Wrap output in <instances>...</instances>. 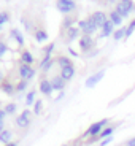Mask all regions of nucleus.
<instances>
[{
  "label": "nucleus",
  "mask_w": 135,
  "mask_h": 146,
  "mask_svg": "<svg viewBox=\"0 0 135 146\" xmlns=\"http://www.w3.org/2000/svg\"><path fill=\"white\" fill-rule=\"evenodd\" d=\"M106 124H108V119H102V121H99V122L91 124V125H89V129L86 130V133H84V137H92V138L99 137L100 132L106 127Z\"/></svg>",
  "instance_id": "nucleus-1"
},
{
  "label": "nucleus",
  "mask_w": 135,
  "mask_h": 146,
  "mask_svg": "<svg viewBox=\"0 0 135 146\" xmlns=\"http://www.w3.org/2000/svg\"><path fill=\"white\" fill-rule=\"evenodd\" d=\"M134 10H135V5L132 0H119V3L116 5V11L122 16V19L127 18Z\"/></svg>",
  "instance_id": "nucleus-2"
},
{
  "label": "nucleus",
  "mask_w": 135,
  "mask_h": 146,
  "mask_svg": "<svg viewBox=\"0 0 135 146\" xmlns=\"http://www.w3.org/2000/svg\"><path fill=\"white\" fill-rule=\"evenodd\" d=\"M78 29L83 30L84 35H91V33H94L95 30H97V26H95V22L89 18V19H84V21H80Z\"/></svg>",
  "instance_id": "nucleus-3"
},
{
  "label": "nucleus",
  "mask_w": 135,
  "mask_h": 146,
  "mask_svg": "<svg viewBox=\"0 0 135 146\" xmlns=\"http://www.w3.org/2000/svg\"><path fill=\"white\" fill-rule=\"evenodd\" d=\"M32 113H30L29 110H24L21 114H19L18 117H16V125L18 127H21V129H26V127H29L30 125V121H32Z\"/></svg>",
  "instance_id": "nucleus-4"
},
{
  "label": "nucleus",
  "mask_w": 135,
  "mask_h": 146,
  "mask_svg": "<svg viewBox=\"0 0 135 146\" xmlns=\"http://www.w3.org/2000/svg\"><path fill=\"white\" fill-rule=\"evenodd\" d=\"M56 7L61 13H70V11L75 10V2H72V0H57Z\"/></svg>",
  "instance_id": "nucleus-5"
},
{
  "label": "nucleus",
  "mask_w": 135,
  "mask_h": 146,
  "mask_svg": "<svg viewBox=\"0 0 135 146\" xmlns=\"http://www.w3.org/2000/svg\"><path fill=\"white\" fill-rule=\"evenodd\" d=\"M19 76H21L22 80L29 81L30 78H33V76H35V70H33L30 65H26V64H21V67H19Z\"/></svg>",
  "instance_id": "nucleus-6"
},
{
  "label": "nucleus",
  "mask_w": 135,
  "mask_h": 146,
  "mask_svg": "<svg viewBox=\"0 0 135 146\" xmlns=\"http://www.w3.org/2000/svg\"><path fill=\"white\" fill-rule=\"evenodd\" d=\"M103 76H105V70H100V72L91 75V76L86 80V88H94L95 84H99L100 81H102Z\"/></svg>",
  "instance_id": "nucleus-7"
},
{
  "label": "nucleus",
  "mask_w": 135,
  "mask_h": 146,
  "mask_svg": "<svg viewBox=\"0 0 135 146\" xmlns=\"http://www.w3.org/2000/svg\"><path fill=\"white\" fill-rule=\"evenodd\" d=\"M91 19L95 22V26H97V29H99V27L102 29V27L105 26V22L108 21V19H106V15L103 13V11H95L94 15L91 16Z\"/></svg>",
  "instance_id": "nucleus-8"
},
{
  "label": "nucleus",
  "mask_w": 135,
  "mask_h": 146,
  "mask_svg": "<svg viewBox=\"0 0 135 146\" xmlns=\"http://www.w3.org/2000/svg\"><path fill=\"white\" fill-rule=\"evenodd\" d=\"M80 46L83 51H88V49H91L92 46H94V40H92L91 35H83L80 40Z\"/></svg>",
  "instance_id": "nucleus-9"
},
{
  "label": "nucleus",
  "mask_w": 135,
  "mask_h": 146,
  "mask_svg": "<svg viewBox=\"0 0 135 146\" xmlns=\"http://www.w3.org/2000/svg\"><path fill=\"white\" fill-rule=\"evenodd\" d=\"M73 76H75V68H73V65L61 68V78H62L64 81H70Z\"/></svg>",
  "instance_id": "nucleus-10"
},
{
  "label": "nucleus",
  "mask_w": 135,
  "mask_h": 146,
  "mask_svg": "<svg viewBox=\"0 0 135 146\" xmlns=\"http://www.w3.org/2000/svg\"><path fill=\"white\" fill-rule=\"evenodd\" d=\"M54 91L53 89V84H51V81H48V80H43L40 83V92L43 95H51V92Z\"/></svg>",
  "instance_id": "nucleus-11"
},
{
  "label": "nucleus",
  "mask_w": 135,
  "mask_h": 146,
  "mask_svg": "<svg viewBox=\"0 0 135 146\" xmlns=\"http://www.w3.org/2000/svg\"><path fill=\"white\" fill-rule=\"evenodd\" d=\"M111 33H114V24L111 21H106L105 26L102 27V33H100V36H110Z\"/></svg>",
  "instance_id": "nucleus-12"
},
{
  "label": "nucleus",
  "mask_w": 135,
  "mask_h": 146,
  "mask_svg": "<svg viewBox=\"0 0 135 146\" xmlns=\"http://www.w3.org/2000/svg\"><path fill=\"white\" fill-rule=\"evenodd\" d=\"M51 84H53V89H54V91H62L64 86H65V81H64L62 78H61V75H59V76H54L51 80Z\"/></svg>",
  "instance_id": "nucleus-13"
},
{
  "label": "nucleus",
  "mask_w": 135,
  "mask_h": 146,
  "mask_svg": "<svg viewBox=\"0 0 135 146\" xmlns=\"http://www.w3.org/2000/svg\"><path fill=\"white\" fill-rule=\"evenodd\" d=\"M110 21L113 22L114 26H121V24H122V16H121L116 10H113L110 13Z\"/></svg>",
  "instance_id": "nucleus-14"
},
{
  "label": "nucleus",
  "mask_w": 135,
  "mask_h": 146,
  "mask_svg": "<svg viewBox=\"0 0 135 146\" xmlns=\"http://www.w3.org/2000/svg\"><path fill=\"white\" fill-rule=\"evenodd\" d=\"M11 137H13L11 130H7V129H5V130L0 133V143H3V145H8V143H11Z\"/></svg>",
  "instance_id": "nucleus-15"
},
{
  "label": "nucleus",
  "mask_w": 135,
  "mask_h": 146,
  "mask_svg": "<svg viewBox=\"0 0 135 146\" xmlns=\"http://www.w3.org/2000/svg\"><path fill=\"white\" fill-rule=\"evenodd\" d=\"M113 132H114V127H105L102 132H100V135L97 137V138H99V140H105V138H108V137L113 135Z\"/></svg>",
  "instance_id": "nucleus-16"
},
{
  "label": "nucleus",
  "mask_w": 135,
  "mask_h": 146,
  "mask_svg": "<svg viewBox=\"0 0 135 146\" xmlns=\"http://www.w3.org/2000/svg\"><path fill=\"white\" fill-rule=\"evenodd\" d=\"M21 62H22V64H26V65H30V64L33 62L32 54H30L29 51H24V52L21 54Z\"/></svg>",
  "instance_id": "nucleus-17"
},
{
  "label": "nucleus",
  "mask_w": 135,
  "mask_h": 146,
  "mask_svg": "<svg viewBox=\"0 0 135 146\" xmlns=\"http://www.w3.org/2000/svg\"><path fill=\"white\" fill-rule=\"evenodd\" d=\"M0 86H2V91H3L5 94H13V92L16 91V88L13 86V84H10V83H2Z\"/></svg>",
  "instance_id": "nucleus-18"
},
{
  "label": "nucleus",
  "mask_w": 135,
  "mask_h": 146,
  "mask_svg": "<svg viewBox=\"0 0 135 146\" xmlns=\"http://www.w3.org/2000/svg\"><path fill=\"white\" fill-rule=\"evenodd\" d=\"M11 36L13 38H16V41H18L19 44H24V38H22V35H21V32L19 30H11Z\"/></svg>",
  "instance_id": "nucleus-19"
},
{
  "label": "nucleus",
  "mask_w": 135,
  "mask_h": 146,
  "mask_svg": "<svg viewBox=\"0 0 135 146\" xmlns=\"http://www.w3.org/2000/svg\"><path fill=\"white\" fill-rule=\"evenodd\" d=\"M48 38V33L45 32V30H38V32H35V40L37 41H45Z\"/></svg>",
  "instance_id": "nucleus-20"
},
{
  "label": "nucleus",
  "mask_w": 135,
  "mask_h": 146,
  "mask_svg": "<svg viewBox=\"0 0 135 146\" xmlns=\"http://www.w3.org/2000/svg\"><path fill=\"white\" fill-rule=\"evenodd\" d=\"M35 103V91H30L26 95V105H33Z\"/></svg>",
  "instance_id": "nucleus-21"
},
{
  "label": "nucleus",
  "mask_w": 135,
  "mask_h": 146,
  "mask_svg": "<svg viewBox=\"0 0 135 146\" xmlns=\"http://www.w3.org/2000/svg\"><path fill=\"white\" fill-rule=\"evenodd\" d=\"M41 110H43V102H41V100H35V103H33V113L40 114Z\"/></svg>",
  "instance_id": "nucleus-22"
},
{
  "label": "nucleus",
  "mask_w": 135,
  "mask_h": 146,
  "mask_svg": "<svg viewBox=\"0 0 135 146\" xmlns=\"http://www.w3.org/2000/svg\"><path fill=\"white\" fill-rule=\"evenodd\" d=\"M59 65H61V68H64V67H70L72 65V60H70L68 57H59Z\"/></svg>",
  "instance_id": "nucleus-23"
},
{
  "label": "nucleus",
  "mask_w": 135,
  "mask_h": 146,
  "mask_svg": "<svg viewBox=\"0 0 135 146\" xmlns=\"http://www.w3.org/2000/svg\"><path fill=\"white\" fill-rule=\"evenodd\" d=\"M27 84H29V83H27L26 80H21V81H19L18 84H16V91H18V92H22V91H26V89H27Z\"/></svg>",
  "instance_id": "nucleus-24"
},
{
  "label": "nucleus",
  "mask_w": 135,
  "mask_h": 146,
  "mask_svg": "<svg viewBox=\"0 0 135 146\" xmlns=\"http://www.w3.org/2000/svg\"><path fill=\"white\" fill-rule=\"evenodd\" d=\"M78 33H80V29H78V27H70V29H68V38H70V40L76 38Z\"/></svg>",
  "instance_id": "nucleus-25"
},
{
  "label": "nucleus",
  "mask_w": 135,
  "mask_h": 146,
  "mask_svg": "<svg viewBox=\"0 0 135 146\" xmlns=\"http://www.w3.org/2000/svg\"><path fill=\"white\" fill-rule=\"evenodd\" d=\"M122 36H126V27H122V29L116 30V32L113 33V38H114V40H121Z\"/></svg>",
  "instance_id": "nucleus-26"
},
{
  "label": "nucleus",
  "mask_w": 135,
  "mask_h": 146,
  "mask_svg": "<svg viewBox=\"0 0 135 146\" xmlns=\"http://www.w3.org/2000/svg\"><path fill=\"white\" fill-rule=\"evenodd\" d=\"M134 30H135V19L129 24L127 27H126V36H130L132 33H134Z\"/></svg>",
  "instance_id": "nucleus-27"
},
{
  "label": "nucleus",
  "mask_w": 135,
  "mask_h": 146,
  "mask_svg": "<svg viewBox=\"0 0 135 146\" xmlns=\"http://www.w3.org/2000/svg\"><path fill=\"white\" fill-rule=\"evenodd\" d=\"M16 111V103H8L7 106H5V113L7 114H13Z\"/></svg>",
  "instance_id": "nucleus-28"
},
{
  "label": "nucleus",
  "mask_w": 135,
  "mask_h": 146,
  "mask_svg": "<svg viewBox=\"0 0 135 146\" xmlns=\"http://www.w3.org/2000/svg\"><path fill=\"white\" fill-rule=\"evenodd\" d=\"M8 19H10L8 13H7V11H2V13H0V26H2V24H5V22H7Z\"/></svg>",
  "instance_id": "nucleus-29"
},
{
  "label": "nucleus",
  "mask_w": 135,
  "mask_h": 146,
  "mask_svg": "<svg viewBox=\"0 0 135 146\" xmlns=\"http://www.w3.org/2000/svg\"><path fill=\"white\" fill-rule=\"evenodd\" d=\"M7 49H8V48H7V44L0 41V57H2V56H3L5 52H7Z\"/></svg>",
  "instance_id": "nucleus-30"
},
{
  "label": "nucleus",
  "mask_w": 135,
  "mask_h": 146,
  "mask_svg": "<svg viewBox=\"0 0 135 146\" xmlns=\"http://www.w3.org/2000/svg\"><path fill=\"white\" fill-rule=\"evenodd\" d=\"M111 140H113V137H108V138L102 140V143H100V146H106L108 143H111Z\"/></svg>",
  "instance_id": "nucleus-31"
},
{
  "label": "nucleus",
  "mask_w": 135,
  "mask_h": 146,
  "mask_svg": "<svg viewBox=\"0 0 135 146\" xmlns=\"http://www.w3.org/2000/svg\"><path fill=\"white\" fill-rule=\"evenodd\" d=\"M5 116H7V113H5V110H0V122H3Z\"/></svg>",
  "instance_id": "nucleus-32"
},
{
  "label": "nucleus",
  "mask_w": 135,
  "mask_h": 146,
  "mask_svg": "<svg viewBox=\"0 0 135 146\" xmlns=\"http://www.w3.org/2000/svg\"><path fill=\"white\" fill-rule=\"evenodd\" d=\"M126 146H135V137H134V138H130V140H127Z\"/></svg>",
  "instance_id": "nucleus-33"
},
{
  "label": "nucleus",
  "mask_w": 135,
  "mask_h": 146,
  "mask_svg": "<svg viewBox=\"0 0 135 146\" xmlns=\"http://www.w3.org/2000/svg\"><path fill=\"white\" fill-rule=\"evenodd\" d=\"M3 130H5V127H3V122H0V133H2Z\"/></svg>",
  "instance_id": "nucleus-34"
},
{
  "label": "nucleus",
  "mask_w": 135,
  "mask_h": 146,
  "mask_svg": "<svg viewBox=\"0 0 135 146\" xmlns=\"http://www.w3.org/2000/svg\"><path fill=\"white\" fill-rule=\"evenodd\" d=\"M5 146H18V145H16V143H13V141H11V143H8V145H5Z\"/></svg>",
  "instance_id": "nucleus-35"
},
{
  "label": "nucleus",
  "mask_w": 135,
  "mask_h": 146,
  "mask_svg": "<svg viewBox=\"0 0 135 146\" xmlns=\"http://www.w3.org/2000/svg\"><path fill=\"white\" fill-rule=\"evenodd\" d=\"M2 81H3V75H2V72H0V84H2Z\"/></svg>",
  "instance_id": "nucleus-36"
},
{
  "label": "nucleus",
  "mask_w": 135,
  "mask_h": 146,
  "mask_svg": "<svg viewBox=\"0 0 135 146\" xmlns=\"http://www.w3.org/2000/svg\"><path fill=\"white\" fill-rule=\"evenodd\" d=\"M72 2H73V0H72Z\"/></svg>",
  "instance_id": "nucleus-37"
}]
</instances>
